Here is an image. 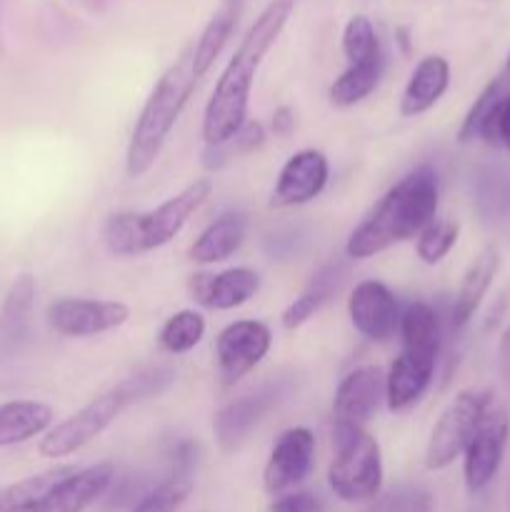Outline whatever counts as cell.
I'll return each instance as SVG.
<instances>
[{"mask_svg":"<svg viewBox=\"0 0 510 512\" xmlns=\"http://www.w3.org/2000/svg\"><path fill=\"white\" fill-rule=\"evenodd\" d=\"M298 0H268L248 33L243 35L235 48L233 58L228 60L220 73L208 105L203 113V138L205 145H218L238 133L248 118L250 90H253L255 75L268 50L278 43L285 23L293 15Z\"/></svg>","mask_w":510,"mask_h":512,"instance_id":"6da1fadb","label":"cell"},{"mask_svg":"<svg viewBox=\"0 0 510 512\" xmlns=\"http://www.w3.org/2000/svg\"><path fill=\"white\" fill-rule=\"evenodd\" d=\"M438 175L423 165L395 183L380 203L365 215L363 223L350 233L345 255L350 260H365L393 245L420 235L438 213Z\"/></svg>","mask_w":510,"mask_h":512,"instance_id":"7a4b0ae2","label":"cell"},{"mask_svg":"<svg viewBox=\"0 0 510 512\" xmlns=\"http://www.w3.org/2000/svg\"><path fill=\"white\" fill-rule=\"evenodd\" d=\"M193 70V48L185 50L158 80L140 108L138 120L130 133L125 150V173L128 178H143L165 148V140L173 133L175 123L183 115L198 85Z\"/></svg>","mask_w":510,"mask_h":512,"instance_id":"3957f363","label":"cell"},{"mask_svg":"<svg viewBox=\"0 0 510 512\" xmlns=\"http://www.w3.org/2000/svg\"><path fill=\"white\" fill-rule=\"evenodd\" d=\"M213 193V183L200 178L148 213H113L103 223V243L115 258H138L168 245Z\"/></svg>","mask_w":510,"mask_h":512,"instance_id":"277c9868","label":"cell"},{"mask_svg":"<svg viewBox=\"0 0 510 512\" xmlns=\"http://www.w3.org/2000/svg\"><path fill=\"white\" fill-rule=\"evenodd\" d=\"M400 355L385 375V403L390 413L413 408L433 383L440 350V318L428 303H410L400 315Z\"/></svg>","mask_w":510,"mask_h":512,"instance_id":"5b68a950","label":"cell"},{"mask_svg":"<svg viewBox=\"0 0 510 512\" xmlns=\"http://www.w3.org/2000/svg\"><path fill=\"white\" fill-rule=\"evenodd\" d=\"M328 485L343 503H370L383 488V455L368 430H333Z\"/></svg>","mask_w":510,"mask_h":512,"instance_id":"8992f818","label":"cell"},{"mask_svg":"<svg viewBox=\"0 0 510 512\" xmlns=\"http://www.w3.org/2000/svg\"><path fill=\"white\" fill-rule=\"evenodd\" d=\"M135 403H140V395L135 390L133 380H120L118 385H113L110 390L100 393L98 398L90 400L88 405H83L78 413H73L63 423L50 428L40 438L38 453L50 460L68 458V455L78 453L80 448L100 438L120 418V413Z\"/></svg>","mask_w":510,"mask_h":512,"instance_id":"52a82bcc","label":"cell"},{"mask_svg":"<svg viewBox=\"0 0 510 512\" xmlns=\"http://www.w3.org/2000/svg\"><path fill=\"white\" fill-rule=\"evenodd\" d=\"M493 403L495 400L488 390H460L430 430L425 445V468L445 470L453 465L465 453Z\"/></svg>","mask_w":510,"mask_h":512,"instance_id":"ba28073f","label":"cell"},{"mask_svg":"<svg viewBox=\"0 0 510 512\" xmlns=\"http://www.w3.org/2000/svg\"><path fill=\"white\" fill-rule=\"evenodd\" d=\"M290 390H293V380L275 378L263 383L260 388H255L253 393H245L240 398L225 403L213 418V433L218 448L225 455L243 448L250 433L263 423V418L270 410L278 408L288 398Z\"/></svg>","mask_w":510,"mask_h":512,"instance_id":"9c48e42d","label":"cell"},{"mask_svg":"<svg viewBox=\"0 0 510 512\" xmlns=\"http://www.w3.org/2000/svg\"><path fill=\"white\" fill-rule=\"evenodd\" d=\"M273 345V333L260 320H235L215 338V360L223 388L238 383L255 370Z\"/></svg>","mask_w":510,"mask_h":512,"instance_id":"30bf717a","label":"cell"},{"mask_svg":"<svg viewBox=\"0 0 510 512\" xmlns=\"http://www.w3.org/2000/svg\"><path fill=\"white\" fill-rule=\"evenodd\" d=\"M130 308L120 300L63 298L48 305L50 330L65 338H93L128 323Z\"/></svg>","mask_w":510,"mask_h":512,"instance_id":"8fae6325","label":"cell"},{"mask_svg":"<svg viewBox=\"0 0 510 512\" xmlns=\"http://www.w3.org/2000/svg\"><path fill=\"white\" fill-rule=\"evenodd\" d=\"M508 435V413H505V408H500L498 403H493L463 453V478L465 488H468L470 493H480V490H485L493 483V478L500 470V463H503Z\"/></svg>","mask_w":510,"mask_h":512,"instance_id":"7c38bea8","label":"cell"},{"mask_svg":"<svg viewBox=\"0 0 510 512\" xmlns=\"http://www.w3.org/2000/svg\"><path fill=\"white\" fill-rule=\"evenodd\" d=\"M115 465L95 463L88 468H73L40 498L30 500L13 512H83L113 485Z\"/></svg>","mask_w":510,"mask_h":512,"instance_id":"4fadbf2b","label":"cell"},{"mask_svg":"<svg viewBox=\"0 0 510 512\" xmlns=\"http://www.w3.org/2000/svg\"><path fill=\"white\" fill-rule=\"evenodd\" d=\"M385 398V375L363 365L345 375L335 388L333 430H365Z\"/></svg>","mask_w":510,"mask_h":512,"instance_id":"5bb4252c","label":"cell"},{"mask_svg":"<svg viewBox=\"0 0 510 512\" xmlns=\"http://www.w3.org/2000/svg\"><path fill=\"white\" fill-rule=\"evenodd\" d=\"M328 175L330 165L323 150H298L280 168L268 205L275 210H283L310 203V200H315L325 190Z\"/></svg>","mask_w":510,"mask_h":512,"instance_id":"9a60e30c","label":"cell"},{"mask_svg":"<svg viewBox=\"0 0 510 512\" xmlns=\"http://www.w3.org/2000/svg\"><path fill=\"white\" fill-rule=\"evenodd\" d=\"M315 435L308 428H290L278 438L263 468V490L273 498L303 483L313 470Z\"/></svg>","mask_w":510,"mask_h":512,"instance_id":"2e32d148","label":"cell"},{"mask_svg":"<svg viewBox=\"0 0 510 512\" xmlns=\"http://www.w3.org/2000/svg\"><path fill=\"white\" fill-rule=\"evenodd\" d=\"M353 328L373 343H388L400 325V308L393 290L380 280H363L348 298Z\"/></svg>","mask_w":510,"mask_h":512,"instance_id":"e0dca14e","label":"cell"},{"mask_svg":"<svg viewBox=\"0 0 510 512\" xmlns=\"http://www.w3.org/2000/svg\"><path fill=\"white\" fill-rule=\"evenodd\" d=\"M260 275L250 268H228L223 273H195L188 278V293L205 310H233L255 298Z\"/></svg>","mask_w":510,"mask_h":512,"instance_id":"ac0fdd59","label":"cell"},{"mask_svg":"<svg viewBox=\"0 0 510 512\" xmlns=\"http://www.w3.org/2000/svg\"><path fill=\"white\" fill-rule=\"evenodd\" d=\"M450 85V65L443 55H425L415 65L413 75L408 78L400 98V115L403 118H418L428 113L433 105L440 103Z\"/></svg>","mask_w":510,"mask_h":512,"instance_id":"d6986e66","label":"cell"},{"mask_svg":"<svg viewBox=\"0 0 510 512\" xmlns=\"http://www.w3.org/2000/svg\"><path fill=\"white\" fill-rule=\"evenodd\" d=\"M345 280H348V265H345L343 260L323 265V268L310 278V283L305 285L303 293L283 310V315H280L283 328L298 330L300 325L308 323L323 305H328L330 300L343 290Z\"/></svg>","mask_w":510,"mask_h":512,"instance_id":"ffe728a7","label":"cell"},{"mask_svg":"<svg viewBox=\"0 0 510 512\" xmlns=\"http://www.w3.org/2000/svg\"><path fill=\"white\" fill-rule=\"evenodd\" d=\"M498 268L500 255L495 248L480 250L473 263L468 265L463 280H460L458 293H455L453 308H450V323H453L455 330L465 328L473 320V315L478 313L485 293H488V288L493 285V278L498 275Z\"/></svg>","mask_w":510,"mask_h":512,"instance_id":"44dd1931","label":"cell"},{"mask_svg":"<svg viewBox=\"0 0 510 512\" xmlns=\"http://www.w3.org/2000/svg\"><path fill=\"white\" fill-rule=\"evenodd\" d=\"M248 235V218L243 213H223L190 245V260L198 265L223 263L238 253Z\"/></svg>","mask_w":510,"mask_h":512,"instance_id":"7402d4cb","label":"cell"},{"mask_svg":"<svg viewBox=\"0 0 510 512\" xmlns=\"http://www.w3.org/2000/svg\"><path fill=\"white\" fill-rule=\"evenodd\" d=\"M53 408L40 400H10L0 405V448L28 443L48 433Z\"/></svg>","mask_w":510,"mask_h":512,"instance_id":"603a6c76","label":"cell"},{"mask_svg":"<svg viewBox=\"0 0 510 512\" xmlns=\"http://www.w3.org/2000/svg\"><path fill=\"white\" fill-rule=\"evenodd\" d=\"M35 305V278L23 273L10 285L8 295L0 308V345L8 350L18 348L30 333Z\"/></svg>","mask_w":510,"mask_h":512,"instance_id":"cb8c5ba5","label":"cell"},{"mask_svg":"<svg viewBox=\"0 0 510 512\" xmlns=\"http://www.w3.org/2000/svg\"><path fill=\"white\" fill-rule=\"evenodd\" d=\"M240 8H243V0H220L215 13L205 23L203 33H200L198 43L193 48V70L198 78H203L213 68L218 55L228 45L230 35H233L235 25H238Z\"/></svg>","mask_w":510,"mask_h":512,"instance_id":"d4e9b609","label":"cell"},{"mask_svg":"<svg viewBox=\"0 0 510 512\" xmlns=\"http://www.w3.org/2000/svg\"><path fill=\"white\" fill-rule=\"evenodd\" d=\"M385 58L370 60V63H355L348 65L338 78L333 80L328 90V98L335 108H350L358 105L360 100L368 98L375 88H378L380 78H383Z\"/></svg>","mask_w":510,"mask_h":512,"instance_id":"484cf974","label":"cell"},{"mask_svg":"<svg viewBox=\"0 0 510 512\" xmlns=\"http://www.w3.org/2000/svg\"><path fill=\"white\" fill-rule=\"evenodd\" d=\"M265 143V130L258 120H245L243 128L235 135H230L228 140L218 145H205L203 153H200V165H203L208 173H218V170L228 168L235 160L245 158V155L255 153L260 145Z\"/></svg>","mask_w":510,"mask_h":512,"instance_id":"4316f807","label":"cell"},{"mask_svg":"<svg viewBox=\"0 0 510 512\" xmlns=\"http://www.w3.org/2000/svg\"><path fill=\"white\" fill-rule=\"evenodd\" d=\"M205 338V318L198 310H178L158 330V345L168 355L190 353Z\"/></svg>","mask_w":510,"mask_h":512,"instance_id":"83f0119b","label":"cell"},{"mask_svg":"<svg viewBox=\"0 0 510 512\" xmlns=\"http://www.w3.org/2000/svg\"><path fill=\"white\" fill-rule=\"evenodd\" d=\"M340 45H343V55L348 58V65L370 63V60L383 58L375 25L370 23V18H365V15H353V18L345 23Z\"/></svg>","mask_w":510,"mask_h":512,"instance_id":"f1b7e54d","label":"cell"},{"mask_svg":"<svg viewBox=\"0 0 510 512\" xmlns=\"http://www.w3.org/2000/svg\"><path fill=\"white\" fill-rule=\"evenodd\" d=\"M458 235H460L458 220H450V218L433 220V223L425 225L418 235V245H415L418 258L423 260L425 265H438L440 260L455 248Z\"/></svg>","mask_w":510,"mask_h":512,"instance_id":"f546056e","label":"cell"},{"mask_svg":"<svg viewBox=\"0 0 510 512\" xmlns=\"http://www.w3.org/2000/svg\"><path fill=\"white\" fill-rule=\"evenodd\" d=\"M190 488H193L190 475L173 473L168 480H163L158 488L150 490V493L130 512H178L180 505H183L185 498L190 495Z\"/></svg>","mask_w":510,"mask_h":512,"instance_id":"4dcf8cb0","label":"cell"},{"mask_svg":"<svg viewBox=\"0 0 510 512\" xmlns=\"http://www.w3.org/2000/svg\"><path fill=\"white\" fill-rule=\"evenodd\" d=\"M433 508L435 500L428 490L418 485H403L375 498L365 512H433Z\"/></svg>","mask_w":510,"mask_h":512,"instance_id":"1f68e13d","label":"cell"},{"mask_svg":"<svg viewBox=\"0 0 510 512\" xmlns=\"http://www.w3.org/2000/svg\"><path fill=\"white\" fill-rule=\"evenodd\" d=\"M498 170H483L478 175V210L485 218H495L508 210L510 193H508V180H503Z\"/></svg>","mask_w":510,"mask_h":512,"instance_id":"d6a6232c","label":"cell"},{"mask_svg":"<svg viewBox=\"0 0 510 512\" xmlns=\"http://www.w3.org/2000/svg\"><path fill=\"white\" fill-rule=\"evenodd\" d=\"M500 98H503V78H495L485 85L483 93L475 98L473 108H470L468 115H465L463 125H460V130H458V143L465 145V143H470V140L478 138L480 123H483L485 115L490 113V108H493Z\"/></svg>","mask_w":510,"mask_h":512,"instance_id":"836d02e7","label":"cell"},{"mask_svg":"<svg viewBox=\"0 0 510 512\" xmlns=\"http://www.w3.org/2000/svg\"><path fill=\"white\" fill-rule=\"evenodd\" d=\"M478 138H483L488 145H498V148L510 150V95H503L490 108V113L480 123Z\"/></svg>","mask_w":510,"mask_h":512,"instance_id":"e575fe53","label":"cell"},{"mask_svg":"<svg viewBox=\"0 0 510 512\" xmlns=\"http://www.w3.org/2000/svg\"><path fill=\"white\" fill-rule=\"evenodd\" d=\"M263 512H320V500L313 493L278 495Z\"/></svg>","mask_w":510,"mask_h":512,"instance_id":"d590c367","label":"cell"},{"mask_svg":"<svg viewBox=\"0 0 510 512\" xmlns=\"http://www.w3.org/2000/svg\"><path fill=\"white\" fill-rule=\"evenodd\" d=\"M295 130V113L288 108V105H280L273 113V133L280 135V138H288Z\"/></svg>","mask_w":510,"mask_h":512,"instance_id":"8d00e7d4","label":"cell"},{"mask_svg":"<svg viewBox=\"0 0 510 512\" xmlns=\"http://www.w3.org/2000/svg\"><path fill=\"white\" fill-rule=\"evenodd\" d=\"M500 363H503V370L510 375V325L503 335V343H500Z\"/></svg>","mask_w":510,"mask_h":512,"instance_id":"74e56055","label":"cell"},{"mask_svg":"<svg viewBox=\"0 0 510 512\" xmlns=\"http://www.w3.org/2000/svg\"><path fill=\"white\" fill-rule=\"evenodd\" d=\"M508 70H510V55H508Z\"/></svg>","mask_w":510,"mask_h":512,"instance_id":"f35d334b","label":"cell"}]
</instances>
